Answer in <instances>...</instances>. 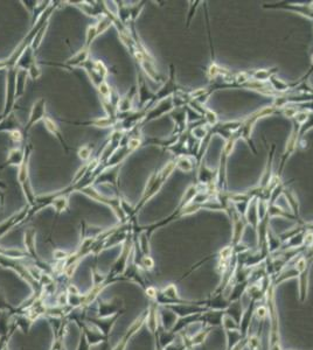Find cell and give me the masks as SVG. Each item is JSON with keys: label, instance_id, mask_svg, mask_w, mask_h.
<instances>
[{"label": "cell", "instance_id": "6da1fadb", "mask_svg": "<svg viewBox=\"0 0 313 350\" xmlns=\"http://www.w3.org/2000/svg\"><path fill=\"white\" fill-rule=\"evenodd\" d=\"M25 152H26V156H25L23 165L18 168L17 180L19 186L21 187V190H23V194L25 199H26L27 203H28L29 207H34L36 196L34 194V189H33L32 183H30L29 180V159L30 152H32V144H27V145L25 146Z\"/></svg>", "mask_w": 313, "mask_h": 350}, {"label": "cell", "instance_id": "7a4b0ae2", "mask_svg": "<svg viewBox=\"0 0 313 350\" xmlns=\"http://www.w3.org/2000/svg\"><path fill=\"white\" fill-rule=\"evenodd\" d=\"M78 192L82 193V194L88 196L89 199L94 200V201H97L100 202V203L108 205V207H110L113 210V213L116 214V216H117L118 219L122 216L123 209L121 208V199L119 198H110V196L103 195L102 193L98 192L93 185H85L83 187H81Z\"/></svg>", "mask_w": 313, "mask_h": 350}, {"label": "cell", "instance_id": "3957f363", "mask_svg": "<svg viewBox=\"0 0 313 350\" xmlns=\"http://www.w3.org/2000/svg\"><path fill=\"white\" fill-rule=\"evenodd\" d=\"M17 74L18 68L7 69L6 74V94H5V105L2 116L7 118L13 112V107L17 102Z\"/></svg>", "mask_w": 313, "mask_h": 350}, {"label": "cell", "instance_id": "277c9868", "mask_svg": "<svg viewBox=\"0 0 313 350\" xmlns=\"http://www.w3.org/2000/svg\"><path fill=\"white\" fill-rule=\"evenodd\" d=\"M122 165L113 166V167H103L101 172L94 175V182L97 185H110L117 186V181L119 176Z\"/></svg>", "mask_w": 313, "mask_h": 350}, {"label": "cell", "instance_id": "5b68a950", "mask_svg": "<svg viewBox=\"0 0 313 350\" xmlns=\"http://www.w3.org/2000/svg\"><path fill=\"white\" fill-rule=\"evenodd\" d=\"M46 117H47L46 116V100L45 98H39L38 100L33 103L32 109H30L28 122H27L26 126L24 128L25 133H27L36 123L44 121Z\"/></svg>", "mask_w": 313, "mask_h": 350}, {"label": "cell", "instance_id": "8992f818", "mask_svg": "<svg viewBox=\"0 0 313 350\" xmlns=\"http://www.w3.org/2000/svg\"><path fill=\"white\" fill-rule=\"evenodd\" d=\"M74 125H81V126H94L98 128H113L117 125L118 119L110 118V117H98V118L90 119L85 122H70Z\"/></svg>", "mask_w": 313, "mask_h": 350}, {"label": "cell", "instance_id": "52a82bcc", "mask_svg": "<svg viewBox=\"0 0 313 350\" xmlns=\"http://www.w3.org/2000/svg\"><path fill=\"white\" fill-rule=\"evenodd\" d=\"M25 156H26V152H25V147L21 149V147H13L7 153V158H6L5 164L2 167H6V166H13V167L19 168L23 162L25 160Z\"/></svg>", "mask_w": 313, "mask_h": 350}, {"label": "cell", "instance_id": "ba28073f", "mask_svg": "<svg viewBox=\"0 0 313 350\" xmlns=\"http://www.w3.org/2000/svg\"><path fill=\"white\" fill-rule=\"evenodd\" d=\"M42 123H44L46 130H47L49 133L53 134V136L60 141V144L62 145V147L64 149V151L68 152L69 147L67 146L66 140H64V138H63V133L61 132V128H60L59 125L56 124V122H55L54 119H52L51 117H46L44 121H42Z\"/></svg>", "mask_w": 313, "mask_h": 350}, {"label": "cell", "instance_id": "9c48e42d", "mask_svg": "<svg viewBox=\"0 0 313 350\" xmlns=\"http://www.w3.org/2000/svg\"><path fill=\"white\" fill-rule=\"evenodd\" d=\"M90 58V49L82 47L75 55L69 57L66 63L70 67H82Z\"/></svg>", "mask_w": 313, "mask_h": 350}, {"label": "cell", "instance_id": "30bf717a", "mask_svg": "<svg viewBox=\"0 0 313 350\" xmlns=\"http://www.w3.org/2000/svg\"><path fill=\"white\" fill-rule=\"evenodd\" d=\"M35 62H36L35 51L33 50V48L29 46V47H27L26 49H25L23 55L20 56L19 61H18V63H17V68L28 70L29 67Z\"/></svg>", "mask_w": 313, "mask_h": 350}, {"label": "cell", "instance_id": "8fae6325", "mask_svg": "<svg viewBox=\"0 0 313 350\" xmlns=\"http://www.w3.org/2000/svg\"><path fill=\"white\" fill-rule=\"evenodd\" d=\"M27 78H28V73L27 70L18 69L17 74V100L24 96L25 91H26Z\"/></svg>", "mask_w": 313, "mask_h": 350}, {"label": "cell", "instance_id": "7c38bea8", "mask_svg": "<svg viewBox=\"0 0 313 350\" xmlns=\"http://www.w3.org/2000/svg\"><path fill=\"white\" fill-rule=\"evenodd\" d=\"M113 26L111 18L109 17L108 14H103L102 17L98 19V23L96 24V28H97V35L100 36L101 34H103L105 30H108L110 27Z\"/></svg>", "mask_w": 313, "mask_h": 350}, {"label": "cell", "instance_id": "4fadbf2b", "mask_svg": "<svg viewBox=\"0 0 313 350\" xmlns=\"http://www.w3.org/2000/svg\"><path fill=\"white\" fill-rule=\"evenodd\" d=\"M48 27H49V21H48V23H46L44 26H42L41 28H40V30L38 32V34L35 35V38H34V40H33L32 45H30V47L33 48V50H34V51L38 50V49L40 48V46H41L42 41H44V39H45L46 32H47V29H48Z\"/></svg>", "mask_w": 313, "mask_h": 350}, {"label": "cell", "instance_id": "5bb4252c", "mask_svg": "<svg viewBox=\"0 0 313 350\" xmlns=\"http://www.w3.org/2000/svg\"><path fill=\"white\" fill-rule=\"evenodd\" d=\"M98 38L97 35V28H96V24L95 25H90V26H88L87 28V33H85V42L83 47L89 48L90 49L91 45H93V42Z\"/></svg>", "mask_w": 313, "mask_h": 350}, {"label": "cell", "instance_id": "9a60e30c", "mask_svg": "<svg viewBox=\"0 0 313 350\" xmlns=\"http://www.w3.org/2000/svg\"><path fill=\"white\" fill-rule=\"evenodd\" d=\"M96 89L101 96V100H109L110 95H111V91H112V88L110 87L108 83H106V81L101 83V84L98 85Z\"/></svg>", "mask_w": 313, "mask_h": 350}, {"label": "cell", "instance_id": "2e32d148", "mask_svg": "<svg viewBox=\"0 0 313 350\" xmlns=\"http://www.w3.org/2000/svg\"><path fill=\"white\" fill-rule=\"evenodd\" d=\"M78 155L82 161L89 162L91 159V155H93V147L89 146V145H84V146L79 147Z\"/></svg>", "mask_w": 313, "mask_h": 350}, {"label": "cell", "instance_id": "e0dca14e", "mask_svg": "<svg viewBox=\"0 0 313 350\" xmlns=\"http://www.w3.org/2000/svg\"><path fill=\"white\" fill-rule=\"evenodd\" d=\"M27 73H28V77L29 78H32V79H38L39 77H41V75H42V69H41V67L39 66V63L38 62H35V63H33L32 66L29 67L28 70H27Z\"/></svg>", "mask_w": 313, "mask_h": 350}, {"label": "cell", "instance_id": "ac0fdd59", "mask_svg": "<svg viewBox=\"0 0 313 350\" xmlns=\"http://www.w3.org/2000/svg\"><path fill=\"white\" fill-rule=\"evenodd\" d=\"M7 134L10 136L11 140L15 144H20L23 141V132L20 131V128H15V130H12L10 132H7Z\"/></svg>", "mask_w": 313, "mask_h": 350}, {"label": "cell", "instance_id": "d6986e66", "mask_svg": "<svg viewBox=\"0 0 313 350\" xmlns=\"http://www.w3.org/2000/svg\"><path fill=\"white\" fill-rule=\"evenodd\" d=\"M178 166H179L181 170H185V171L191 170V164H189V161L186 160V159H181V160H179Z\"/></svg>", "mask_w": 313, "mask_h": 350}, {"label": "cell", "instance_id": "ffe728a7", "mask_svg": "<svg viewBox=\"0 0 313 350\" xmlns=\"http://www.w3.org/2000/svg\"><path fill=\"white\" fill-rule=\"evenodd\" d=\"M67 256H68V253L64 252V251H61V250H56L54 252V257L57 258V259H63V258H66Z\"/></svg>", "mask_w": 313, "mask_h": 350}, {"label": "cell", "instance_id": "44dd1931", "mask_svg": "<svg viewBox=\"0 0 313 350\" xmlns=\"http://www.w3.org/2000/svg\"><path fill=\"white\" fill-rule=\"evenodd\" d=\"M143 264L146 266V268H149V269L152 268V266H153V262H152V259H151V258H150V257H145V258H144V259H143Z\"/></svg>", "mask_w": 313, "mask_h": 350}, {"label": "cell", "instance_id": "7402d4cb", "mask_svg": "<svg viewBox=\"0 0 313 350\" xmlns=\"http://www.w3.org/2000/svg\"><path fill=\"white\" fill-rule=\"evenodd\" d=\"M257 315H259V318H261V319L265 318V316H266V309L264 308V307H260V308L257 309Z\"/></svg>", "mask_w": 313, "mask_h": 350}, {"label": "cell", "instance_id": "603a6c76", "mask_svg": "<svg viewBox=\"0 0 313 350\" xmlns=\"http://www.w3.org/2000/svg\"><path fill=\"white\" fill-rule=\"evenodd\" d=\"M230 253H232V250H230L229 248H226L225 250H222V252H221V256H222L223 259H227L230 256Z\"/></svg>", "mask_w": 313, "mask_h": 350}, {"label": "cell", "instance_id": "cb8c5ba5", "mask_svg": "<svg viewBox=\"0 0 313 350\" xmlns=\"http://www.w3.org/2000/svg\"><path fill=\"white\" fill-rule=\"evenodd\" d=\"M304 269H305V260L300 259L298 264H297V270H298L299 272H302V271H304Z\"/></svg>", "mask_w": 313, "mask_h": 350}, {"label": "cell", "instance_id": "d4e9b609", "mask_svg": "<svg viewBox=\"0 0 313 350\" xmlns=\"http://www.w3.org/2000/svg\"><path fill=\"white\" fill-rule=\"evenodd\" d=\"M6 189H7V185H6L4 181L0 180V190H1V192H5Z\"/></svg>", "mask_w": 313, "mask_h": 350}, {"label": "cell", "instance_id": "484cf974", "mask_svg": "<svg viewBox=\"0 0 313 350\" xmlns=\"http://www.w3.org/2000/svg\"><path fill=\"white\" fill-rule=\"evenodd\" d=\"M147 293H150L149 294L150 297H155V290H153V288H149V290H147Z\"/></svg>", "mask_w": 313, "mask_h": 350}, {"label": "cell", "instance_id": "4316f807", "mask_svg": "<svg viewBox=\"0 0 313 350\" xmlns=\"http://www.w3.org/2000/svg\"><path fill=\"white\" fill-rule=\"evenodd\" d=\"M240 349H242V345H241V343H238V345L234 348V350H240Z\"/></svg>", "mask_w": 313, "mask_h": 350}, {"label": "cell", "instance_id": "83f0119b", "mask_svg": "<svg viewBox=\"0 0 313 350\" xmlns=\"http://www.w3.org/2000/svg\"><path fill=\"white\" fill-rule=\"evenodd\" d=\"M4 119H5V117L2 116V113H1V115H0V123H1L2 121H4Z\"/></svg>", "mask_w": 313, "mask_h": 350}]
</instances>
